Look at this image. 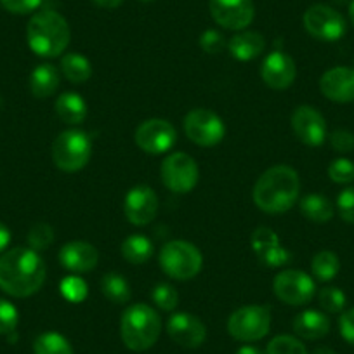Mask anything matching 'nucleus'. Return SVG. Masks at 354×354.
Returning <instances> with one entry per match:
<instances>
[{"instance_id":"a18cd8bd","label":"nucleus","mask_w":354,"mask_h":354,"mask_svg":"<svg viewBox=\"0 0 354 354\" xmlns=\"http://www.w3.org/2000/svg\"><path fill=\"white\" fill-rule=\"evenodd\" d=\"M236 354H264L262 353L261 349H259V347H255V346H241L240 349L236 351Z\"/></svg>"},{"instance_id":"c9c22d12","label":"nucleus","mask_w":354,"mask_h":354,"mask_svg":"<svg viewBox=\"0 0 354 354\" xmlns=\"http://www.w3.org/2000/svg\"><path fill=\"white\" fill-rule=\"evenodd\" d=\"M328 176L337 185H351L354 181V162L349 158H337L330 163Z\"/></svg>"},{"instance_id":"a878e982","label":"nucleus","mask_w":354,"mask_h":354,"mask_svg":"<svg viewBox=\"0 0 354 354\" xmlns=\"http://www.w3.org/2000/svg\"><path fill=\"white\" fill-rule=\"evenodd\" d=\"M61 73L71 84H85L93 77V64L85 56L77 53H70L61 57Z\"/></svg>"},{"instance_id":"bb28decb","label":"nucleus","mask_w":354,"mask_h":354,"mask_svg":"<svg viewBox=\"0 0 354 354\" xmlns=\"http://www.w3.org/2000/svg\"><path fill=\"white\" fill-rule=\"evenodd\" d=\"M120 252L129 264H146L153 255V243L145 234H131L124 240Z\"/></svg>"},{"instance_id":"f257e3e1","label":"nucleus","mask_w":354,"mask_h":354,"mask_svg":"<svg viewBox=\"0 0 354 354\" xmlns=\"http://www.w3.org/2000/svg\"><path fill=\"white\" fill-rule=\"evenodd\" d=\"M47 268L37 250L16 247L0 257V290L12 297H30L46 283Z\"/></svg>"},{"instance_id":"72a5a7b5","label":"nucleus","mask_w":354,"mask_h":354,"mask_svg":"<svg viewBox=\"0 0 354 354\" xmlns=\"http://www.w3.org/2000/svg\"><path fill=\"white\" fill-rule=\"evenodd\" d=\"M54 241V230L47 223H39L28 231V247L33 250H47Z\"/></svg>"},{"instance_id":"2f4dec72","label":"nucleus","mask_w":354,"mask_h":354,"mask_svg":"<svg viewBox=\"0 0 354 354\" xmlns=\"http://www.w3.org/2000/svg\"><path fill=\"white\" fill-rule=\"evenodd\" d=\"M318 301L323 311L332 313V315H339L346 308V294L337 287H325L318 292Z\"/></svg>"},{"instance_id":"f704fd0d","label":"nucleus","mask_w":354,"mask_h":354,"mask_svg":"<svg viewBox=\"0 0 354 354\" xmlns=\"http://www.w3.org/2000/svg\"><path fill=\"white\" fill-rule=\"evenodd\" d=\"M61 294L66 301L78 304V302H84L87 297V283L82 280L80 277H68L61 281L59 285Z\"/></svg>"},{"instance_id":"a211bd4d","label":"nucleus","mask_w":354,"mask_h":354,"mask_svg":"<svg viewBox=\"0 0 354 354\" xmlns=\"http://www.w3.org/2000/svg\"><path fill=\"white\" fill-rule=\"evenodd\" d=\"M261 77L268 87L274 91H283L288 88L295 82L297 77V68L295 61L283 50H273L264 57L261 66Z\"/></svg>"},{"instance_id":"f8f14e48","label":"nucleus","mask_w":354,"mask_h":354,"mask_svg":"<svg viewBox=\"0 0 354 354\" xmlns=\"http://www.w3.org/2000/svg\"><path fill=\"white\" fill-rule=\"evenodd\" d=\"M134 141L139 149L148 155H163L174 148L177 141V132L170 122L163 118H149L136 129Z\"/></svg>"},{"instance_id":"4be33fe9","label":"nucleus","mask_w":354,"mask_h":354,"mask_svg":"<svg viewBox=\"0 0 354 354\" xmlns=\"http://www.w3.org/2000/svg\"><path fill=\"white\" fill-rule=\"evenodd\" d=\"M264 37L257 32H238L233 39L227 42V49L233 57L238 61H252L264 53Z\"/></svg>"},{"instance_id":"1a4fd4ad","label":"nucleus","mask_w":354,"mask_h":354,"mask_svg":"<svg viewBox=\"0 0 354 354\" xmlns=\"http://www.w3.org/2000/svg\"><path fill=\"white\" fill-rule=\"evenodd\" d=\"M185 132L188 139L202 148L219 145L226 134L223 118L207 108H195L185 117Z\"/></svg>"},{"instance_id":"b1692460","label":"nucleus","mask_w":354,"mask_h":354,"mask_svg":"<svg viewBox=\"0 0 354 354\" xmlns=\"http://www.w3.org/2000/svg\"><path fill=\"white\" fill-rule=\"evenodd\" d=\"M56 113L64 124L68 125H80L87 117V104L80 94L63 93L56 100Z\"/></svg>"},{"instance_id":"2eb2a0df","label":"nucleus","mask_w":354,"mask_h":354,"mask_svg":"<svg viewBox=\"0 0 354 354\" xmlns=\"http://www.w3.org/2000/svg\"><path fill=\"white\" fill-rule=\"evenodd\" d=\"M290 122L294 134L306 146L316 148V146H322L326 141V136H328L326 122L316 108L309 106V104H302V106L295 108Z\"/></svg>"},{"instance_id":"37998d69","label":"nucleus","mask_w":354,"mask_h":354,"mask_svg":"<svg viewBox=\"0 0 354 354\" xmlns=\"http://www.w3.org/2000/svg\"><path fill=\"white\" fill-rule=\"evenodd\" d=\"M11 243V231L8 226L0 223V252H4Z\"/></svg>"},{"instance_id":"c756f323","label":"nucleus","mask_w":354,"mask_h":354,"mask_svg":"<svg viewBox=\"0 0 354 354\" xmlns=\"http://www.w3.org/2000/svg\"><path fill=\"white\" fill-rule=\"evenodd\" d=\"M33 354H73V347L61 333L44 332L33 342Z\"/></svg>"},{"instance_id":"58836bf2","label":"nucleus","mask_w":354,"mask_h":354,"mask_svg":"<svg viewBox=\"0 0 354 354\" xmlns=\"http://www.w3.org/2000/svg\"><path fill=\"white\" fill-rule=\"evenodd\" d=\"M200 47L205 50L207 54H217L221 50H224L226 47V40H224L223 33H219L217 30H207L200 35Z\"/></svg>"},{"instance_id":"7c9ffc66","label":"nucleus","mask_w":354,"mask_h":354,"mask_svg":"<svg viewBox=\"0 0 354 354\" xmlns=\"http://www.w3.org/2000/svg\"><path fill=\"white\" fill-rule=\"evenodd\" d=\"M264 354H308V349L297 337L277 335L270 340Z\"/></svg>"},{"instance_id":"9d476101","label":"nucleus","mask_w":354,"mask_h":354,"mask_svg":"<svg viewBox=\"0 0 354 354\" xmlns=\"http://www.w3.org/2000/svg\"><path fill=\"white\" fill-rule=\"evenodd\" d=\"M302 23H304V28L309 35L323 40V42H337L346 35L347 30L344 16L325 4L311 6L304 12Z\"/></svg>"},{"instance_id":"9b49d317","label":"nucleus","mask_w":354,"mask_h":354,"mask_svg":"<svg viewBox=\"0 0 354 354\" xmlns=\"http://www.w3.org/2000/svg\"><path fill=\"white\" fill-rule=\"evenodd\" d=\"M273 292L283 304L304 306L316 295L315 278L304 271L287 270L277 274L273 281Z\"/></svg>"},{"instance_id":"393cba45","label":"nucleus","mask_w":354,"mask_h":354,"mask_svg":"<svg viewBox=\"0 0 354 354\" xmlns=\"http://www.w3.org/2000/svg\"><path fill=\"white\" fill-rule=\"evenodd\" d=\"M301 214L311 223L325 224L333 217V205L326 196L323 195H306L299 203Z\"/></svg>"},{"instance_id":"5701e85b","label":"nucleus","mask_w":354,"mask_h":354,"mask_svg":"<svg viewBox=\"0 0 354 354\" xmlns=\"http://www.w3.org/2000/svg\"><path fill=\"white\" fill-rule=\"evenodd\" d=\"M61 82V73L56 66L49 63L39 64L30 75V91L39 100L50 97L57 91Z\"/></svg>"},{"instance_id":"39448f33","label":"nucleus","mask_w":354,"mask_h":354,"mask_svg":"<svg viewBox=\"0 0 354 354\" xmlns=\"http://www.w3.org/2000/svg\"><path fill=\"white\" fill-rule=\"evenodd\" d=\"M160 268L172 280H193L202 271L203 255L198 247L186 240L169 241L160 250Z\"/></svg>"},{"instance_id":"f03ea898","label":"nucleus","mask_w":354,"mask_h":354,"mask_svg":"<svg viewBox=\"0 0 354 354\" xmlns=\"http://www.w3.org/2000/svg\"><path fill=\"white\" fill-rule=\"evenodd\" d=\"M301 179L297 170L288 165H274L257 179L252 198L266 214H285L297 203Z\"/></svg>"},{"instance_id":"6ab92c4d","label":"nucleus","mask_w":354,"mask_h":354,"mask_svg":"<svg viewBox=\"0 0 354 354\" xmlns=\"http://www.w3.org/2000/svg\"><path fill=\"white\" fill-rule=\"evenodd\" d=\"M319 91L326 100L335 103L354 101V68L335 66L325 71L319 78Z\"/></svg>"},{"instance_id":"a19ab883","label":"nucleus","mask_w":354,"mask_h":354,"mask_svg":"<svg viewBox=\"0 0 354 354\" xmlns=\"http://www.w3.org/2000/svg\"><path fill=\"white\" fill-rule=\"evenodd\" d=\"M42 0H0V6L12 15H30L37 11Z\"/></svg>"},{"instance_id":"de8ad7c7","label":"nucleus","mask_w":354,"mask_h":354,"mask_svg":"<svg viewBox=\"0 0 354 354\" xmlns=\"http://www.w3.org/2000/svg\"><path fill=\"white\" fill-rule=\"evenodd\" d=\"M349 18H351V23H353V26H354V0L349 4Z\"/></svg>"},{"instance_id":"6e6552de","label":"nucleus","mask_w":354,"mask_h":354,"mask_svg":"<svg viewBox=\"0 0 354 354\" xmlns=\"http://www.w3.org/2000/svg\"><path fill=\"white\" fill-rule=\"evenodd\" d=\"M160 177L162 183L169 192L177 195H186L192 189H195L198 183L200 170L195 158L188 153L176 151L170 153L160 167Z\"/></svg>"},{"instance_id":"dca6fc26","label":"nucleus","mask_w":354,"mask_h":354,"mask_svg":"<svg viewBox=\"0 0 354 354\" xmlns=\"http://www.w3.org/2000/svg\"><path fill=\"white\" fill-rule=\"evenodd\" d=\"M167 333L177 346L196 349L207 339V326L202 319L189 313H174L167 322Z\"/></svg>"},{"instance_id":"cd10ccee","label":"nucleus","mask_w":354,"mask_h":354,"mask_svg":"<svg viewBox=\"0 0 354 354\" xmlns=\"http://www.w3.org/2000/svg\"><path fill=\"white\" fill-rule=\"evenodd\" d=\"M101 292L113 304H127L132 297L131 285L118 273H108L101 278Z\"/></svg>"},{"instance_id":"e433bc0d","label":"nucleus","mask_w":354,"mask_h":354,"mask_svg":"<svg viewBox=\"0 0 354 354\" xmlns=\"http://www.w3.org/2000/svg\"><path fill=\"white\" fill-rule=\"evenodd\" d=\"M19 322V313L15 304L6 299H0V335H9L16 330Z\"/></svg>"},{"instance_id":"4c0bfd02","label":"nucleus","mask_w":354,"mask_h":354,"mask_svg":"<svg viewBox=\"0 0 354 354\" xmlns=\"http://www.w3.org/2000/svg\"><path fill=\"white\" fill-rule=\"evenodd\" d=\"M337 210L346 223L354 224V188H346L337 196Z\"/></svg>"},{"instance_id":"09e8293b","label":"nucleus","mask_w":354,"mask_h":354,"mask_svg":"<svg viewBox=\"0 0 354 354\" xmlns=\"http://www.w3.org/2000/svg\"><path fill=\"white\" fill-rule=\"evenodd\" d=\"M141 2H153V0H141Z\"/></svg>"},{"instance_id":"ddd939ff","label":"nucleus","mask_w":354,"mask_h":354,"mask_svg":"<svg viewBox=\"0 0 354 354\" xmlns=\"http://www.w3.org/2000/svg\"><path fill=\"white\" fill-rule=\"evenodd\" d=\"M158 196L149 186H134L124 198V214L134 226H148L158 214Z\"/></svg>"},{"instance_id":"c03bdc74","label":"nucleus","mask_w":354,"mask_h":354,"mask_svg":"<svg viewBox=\"0 0 354 354\" xmlns=\"http://www.w3.org/2000/svg\"><path fill=\"white\" fill-rule=\"evenodd\" d=\"M93 2L97 6V8L117 9L118 6H122V2H124V0H93Z\"/></svg>"},{"instance_id":"79ce46f5","label":"nucleus","mask_w":354,"mask_h":354,"mask_svg":"<svg viewBox=\"0 0 354 354\" xmlns=\"http://www.w3.org/2000/svg\"><path fill=\"white\" fill-rule=\"evenodd\" d=\"M339 330L342 339L349 342L351 346H354V308L342 313L339 319Z\"/></svg>"},{"instance_id":"ea45409f","label":"nucleus","mask_w":354,"mask_h":354,"mask_svg":"<svg viewBox=\"0 0 354 354\" xmlns=\"http://www.w3.org/2000/svg\"><path fill=\"white\" fill-rule=\"evenodd\" d=\"M330 145L339 153L354 151V134L346 129H337L330 134Z\"/></svg>"},{"instance_id":"473e14b6","label":"nucleus","mask_w":354,"mask_h":354,"mask_svg":"<svg viewBox=\"0 0 354 354\" xmlns=\"http://www.w3.org/2000/svg\"><path fill=\"white\" fill-rule=\"evenodd\" d=\"M151 299L155 306L162 311H174L179 304V294L176 288L169 283H158L151 292Z\"/></svg>"},{"instance_id":"49530a36","label":"nucleus","mask_w":354,"mask_h":354,"mask_svg":"<svg viewBox=\"0 0 354 354\" xmlns=\"http://www.w3.org/2000/svg\"><path fill=\"white\" fill-rule=\"evenodd\" d=\"M313 354H335V351L330 349V347H318V349L313 351Z\"/></svg>"},{"instance_id":"20e7f679","label":"nucleus","mask_w":354,"mask_h":354,"mask_svg":"<svg viewBox=\"0 0 354 354\" xmlns=\"http://www.w3.org/2000/svg\"><path fill=\"white\" fill-rule=\"evenodd\" d=\"M162 333V318L145 302L129 306L120 318V337L125 347L142 353L153 347Z\"/></svg>"},{"instance_id":"c85d7f7f","label":"nucleus","mask_w":354,"mask_h":354,"mask_svg":"<svg viewBox=\"0 0 354 354\" xmlns=\"http://www.w3.org/2000/svg\"><path fill=\"white\" fill-rule=\"evenodd\" d=\"M340 261L337 254L330 250H322L313 257L311 274L318 281H330L339 274Z\"/></svg>"},{"instance_id":"0eeeda50","label":"nucleus","mask_w":354,"mask_h":354,"mask_svg":"<svg viewBox=\"0 0 354 354\" xmlns=\"http://www.w3.org/2000/svg\"><path fill=\"white\" fill-rule=\"evenodd\" d=\"M271 330V311L266 306H243L227 319V333L240 342H257Z\"/></svg>"},{"instance_id":"aec40b11","label":"nucleus","mask_w":354,"mask_h":354,"mask_svg":"<svg viewBox=\"0 0 354 354\" xmlns=\"http://www.w3.org/2000/svg\"><path fill=\"white\" fill-rule=\"evenodd\" d=\"M100 261V252L87 241H70L59 250V264L75 274L93 271Z\"/></svg>"},{"instance_id":"423d86ee","label":"nucleus","mask_w":354,"mask_h":354,"mask_svg":"<svg viewBox=\"0 0 354 354\" xmlns=\"http://www.w3.org/2000/svg\"><path fill=\"white\" fill-rule=\"evenodd\" d=\"M53 162L63 172H78L93 156V139L80 129L64 131L54 139L50 148Z\"/></svg>"},{"instance_id":"4468645a","label":"nucleus","mask_w":354,"mask_h":354,"mask_svg":"<svg viewBox=\"0 0 354 354\" xmlns=\"http://www.w3.org/2000/svg\"><path fill=\"white\" fill-rule=\"evenodd\" d=\"M210 15L214 21L226 30L241 32L254 21L252 0H210Z\"/></svg>"},{"instance_id":"7ed1b4c3","label":"nucleus","mask_w":354,"mask_h":354,"mask_svg":"<svg viewBox=\"0 0 354 354\" xmlns=\"http://www.w3.org/2000/svg\"><path fill=\"white\" fill-rule=\"evenodd\" d=\"M71 32L66 19L56 11H39L26 26V40L37 56L57 57L70 46Z\"/></svg>"},{"instance_id":"412c9836","label":"nucleus","mask_w":354,"mask_h":354,"mask_svg":"<svg viewBox=\"0 0 354 354\" xmlns=\"http://www.w3.org/2000/svg\"><path fill=\"white\" fill-rule=\"evenodd\" d=\"M294 332L306 340L323 339L330 332V318L316 309L302 311L294 318Z\"/></svg>"},{"instance_id":"f3484780","label":"nucleus","mask_w":354,"mask_h":354,"mask_svg":"<svg viewBox=\"0 0 354 354\" xmlns=\"http://www.w3.org/2000/svg\"><path fill=\"white\" fill-rule=\"evenodd\" d=\"M250 243L259 261L268 268H281L290 262L292 254L283 248L280 238L271 227L259 226L252 233Z\"/></svg>"}]
</instances>
